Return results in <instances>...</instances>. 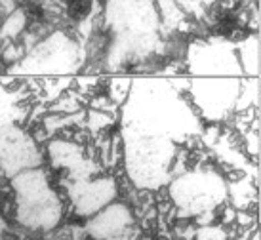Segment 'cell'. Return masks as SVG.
<instances>
[{"instance_id": "6da1fadb", "label": "cell", "mask_w": 261, "mask_h": 240, "mask_svg": "<svg viewBox=\"0 0 261 240\" xmlns=\"http://www.w3.org/2000/svg\"><path fill=\"white\" fill-rule=\"evenodd\" d=\"M15 193V218L29 231H51L59 225L63 204L51 189L42 168H31L12 177Z\"/></svg>"}, {"instance_id": "7a4b0ae2", "label": "cell", "mask_w": 261, "mask_h": 240, "mask_svg": "<svg viewBox=\"0 0 261 240\" xmlns=\"http://www.w3.org/2000/svg\"><path fill=\"white\" fill-rule=\"evenodd\" d=\"M174 156L172 141L128 128L126 134V170L138 187H160L170 175Z\"/></svg>"}, {"instance_id": "3957f363", "label": "cell", "mask_w": 261, "mask_h": 240, "mask_svg": "<svg viewBox=\"0 0 261 240\" xmlns=\"http://www.w3.org/2000/svg\"><path fill=\"white\" fill-rule=\"evenodd\" d=\"M159 19L154 0H109L107 4V23L120 44V54L147 48L156 38Z\"/></svg>"}, {"instance_id": "277c9868", "label": "cell", "mask_w": 261, "mask_h": 240, "mask_svg": "<svg viewBox=\"0 0 261 240\" xmlns=\"http://www.w3.org/2000/svg\"><path fill=\"white\" fill-rule=\"evenodd\" d=\"M170 195L175 206L187 216L210 211L227 195L223 179L212 172H189L170 185Z\"/></svg>"}, {"instance_id": "5b68a950", "label": "cell", "mask_w": 261, "mask_h": 240, "mask_svg": "<svg viewBox=\"0 0 261 240\" xmlns=\"http://www.w3.org/2000/svg\"><path fill=\"white\" fill-rule=\"evenodd\" d=\"M79 63V46L65 35H51L19 61L12 73L51 74L74 71Z\"/></svg>"}, {"instance_id": "8992f818", "label": "cell", "mask_w": 261, "mask_h": 240, "mask_svg": "<svg viewBox=\"0 0 261 240\" xmlns=\"http://www.w3.org/2000/svg\"><path fill=\"white\" fill-rule=\"evenodd\" d=\"M42 164V154L35 139L17 124L0 128V170L10 179L31 168Z\"/></svg>"}, {"instance_id": "52a82bcc", "label": "cell", "mask_w": 261, "mask_h": 240, "mask_svg": "<svg viewBox=\"0 0 261 240\" xmlns=\"http://www.w3.org/2000/svg\"><path fill=\"white\" fill-rule=\"evenodd\" d=\"M116 193H118L116 181L109 175H103V177L90 175V177L74 179L67 187L69 200L80 218H92L105 206L115 202Z\"/></svg>"}, {"instance_id": "ba28073f", "label": "cell", "mask_w": 261, "mask_h": 240, "mask_svg": "<svg viewBox=\"0 0 261 240\" xmlns=\"http://www.w3.org/2000/svg\"><path fill=\"white\" fill-rule=\"evenodd\" d=\"M134 225V216L130 208L122 202H111L95 216L88 218L86 233L94 240H107L128 233Z\"/></svg>"}, {"instance_id": "9c48e42d", "label": "cell", "mask_w": 261, "mask_h": 240, "mask_svg": "<svg viewBox=\"0 0 261 240\" xmlns=\"http://www.w3.org/2000/svg\"><path fill=\"white\" fill-rule=\"evenodd\" d=\"M48 156H50L51 166L65 170L73 181L82 179V177H90L95 172L94 164L84 156L82 149L71 141H63V139L51 141L48 145Z\"/></svg>"}, {"instance_id": "30bf717a", "label": "cell", "mask_w": 261, "mask_h": 240, "mask_svg": "<svg viewBox=\"0 0 261 240\" xmlns=\"http://www.w3.org/2000/svg\"><path fill=\"white\" fill-rule=\"evenodd\" d=\"M27 23V17L23 14L21 10H15L12 14L8 15L4 23H2V29H0V38H8V40H14L17 38V35L23 31Z\"/></svg>"}, {"instance_id": "8fae6325", "label": "cell", "mask_w": 261, "mask_h": 240, "mask_svg": "<svg viewBox=\"0 0 261 240\" xmlns=\"http://www.w3.org/2000/svg\"><path fill=\"white\" fill-rule=\"evenodd\" d=\"M17 120V103L15 97L4 88H0V128L8 124H15Z\"/></svg>"}, {"instance_id": "7c38bea8", "label": "cell", "mask_w": 261, "mask_h": 240, "mask_svg": "<svg viewBox=\"0 0 261 240\" xmlns=\"http://www.w3.org/2000/svg\"><path fill=\"white\" fill-rule=\"evenodd\" d=\"M196 240H229V236H227V233H225L221 227L208 225V227L198 229Z\"/></svg>"}, {"instance_id": "4fadbf2b", "label": "cell", "mask_w": 261, "mask_h": 240, "mask_svg": "<svg viewBox=\"0 0 261 240\" xmlns=\"http://www.w3.org/2000/svg\"><path fill=\"white\" fill-rule=\"evenodd\" d=\"M0 175H2V170H0Z\"/></svg>"}]
</instances>
